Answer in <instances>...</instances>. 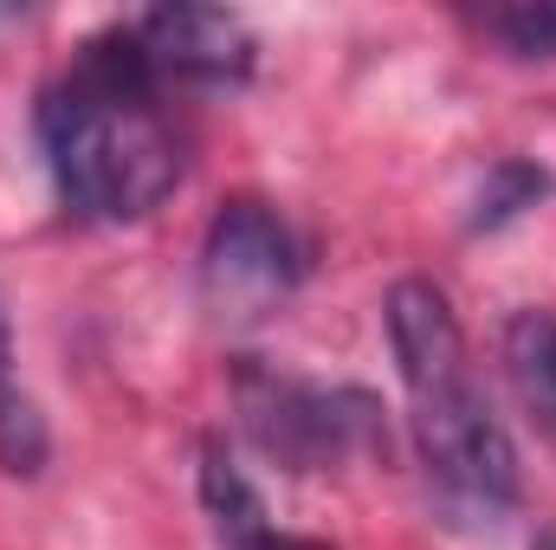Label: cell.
<instances>
[{
	"mask_svg": "<svg viewBox=\"0 0 556 550\" xmlns=\"http://www.w3.org/2000/svg\"><path fill=\"white\" fill-rule=\"evenodd\" d=\"M137 33H91L39 98V137L59 195L85 221H142L181 182V130Z\"/></svg>",
	"mask_w": 556,
	"mask_h": 550,
	"instance_id": "1",
	"label": "cell"
},
{
	"mask_svg": "<svg viewBox=\"0 0 556 550\" xmlns=\"http://www.w3.org/2000/svg\"><path fill=\"white\" fill-rule=\"evenodd\" d=\"M382 317H389V350L408 389V427L440 518L466 538H498L505 518L518 512V453L485 389L472 383L466 337L446 291L433 278H395Z\"/></svg>",
	"mask_w": 556,
	"mask_h": 550,
	"instance_id": "2",
	"label": "cell"
},
{
	"mask_svg": "<svg viewBox=\"0 0 556 550\" xmlns=\"http://www.w3.org/2000/svg\"><path fill=\"white\" fill-rule=\"evenodd\" d=\"M240 421L260 453H273L291 473H324L356 447L382 440V414L363 389H317L273 370H240Z\"/></svg>",
	"mask_w": 556,
	"mask_h": 550,
	"instance_id": "3",
	"label": "cell"
},
{
	"mask_svg": "<svg viewBox=\"0 0 556 550\" xmlns=\"http://www.w3.org/2000/svg\"><path fill=\"white\" fill-rule=\"evenodd\" d=\"M304 253L291 240V227L278 221L266 201H227L207 221L201 240V304L214 324L227 330H253L266 324L278 304L298 291Z\"/></svg>",
	"mask_w": 556,
	"mask_h": 550,
	"instance_id": "4",
	"label": "cell"
},
{
	"mask_svg": "<svg viewBox=\"0 0 556 550\" xmlns=\"http://www.w3.org/2000/svg\"><path fill=\"white\" fill-rule=\"evenodd\" d=\"M162 91H240L253 78V33L227 7H155L130 20Z\"/></svg>",
	"mask_w": 556,
	"mask_h": 550,
	"instance_id": "5",
	"label": "cell"
},
{
	"mask_svg": "<svg viewBox=\"0 0 556 550\" xmlns=\"http://www.w3.org/2000/svg\"><path fill=\"white\" fill-rule=\"evenodd\" d=\"M201 505H207V525H214V545L220 550H330V545H311V538L278 532L273 518H266V499L227 460L220 440L201 447Z\"/></svg>",
	"mask_w": 556,
	"mask_h": 550,
	"instance_id": "6",
	"label": "cell"
},
{
	"mask_svg": "<svg viewBox=\"0 0 556 550\" xmlns=\"http://www.w3.org/2000/svg\"><path fill=\"white\" fill-rule=\"evenodd\" d=\"M498 357H505V383H511L525 421L556 447V311H544V304L511 311Z\"/></svg>",
	"mask_w": 556,
	"mask_h": 550,
	"instance_id": "7",
	"label": "cell"
},
{
	"mask_svg": "<svg viewBox=\"0 0 556 550\" xmlns=\"http://www.w3.org/2000/svg\"><path fill=\"white\" fill-rule=\"evenodd\" d=\"M52 453V434H46V414L39 402L20 389V370H13V330H7V311H0V473L13 479H33Z\"/></svg>",
	"mask_w": 556,
	"mask_h": 550,
	"instance_id": "8",
	"label": "cell"
},
{
	"mask_svg": "<svg viewBox=\"0 0 556 550\" xmlns=\"http://www.w3.org/2000/svg\"><path fill=\"white\" fill-rule=\"evenodd\" d=\"M544 195H551V168H544V162H531V155H498V162L485 168L479 195H472V234L511 227V221L531 214Z\"/></svg>",
	"mask_w": 556,
	"mask_h": 550,
	"instance_id": "9",
	"label": "cell"
},
{
	"mask_svg": "<svg viewBox=\"0 0 556 550\" xmlns=\"http://www.w3.org/2000/svg\"><path fill=\"white\" fill-rule=\"evenodd\" d=\"M485 33L511 52V59H556V0H518V7H492Z\"/></svg>",
	"mask_w": 556,
	"mask_h": 550,
	"instance_id": "10",
	"label": "cell"
}]
</instances>
